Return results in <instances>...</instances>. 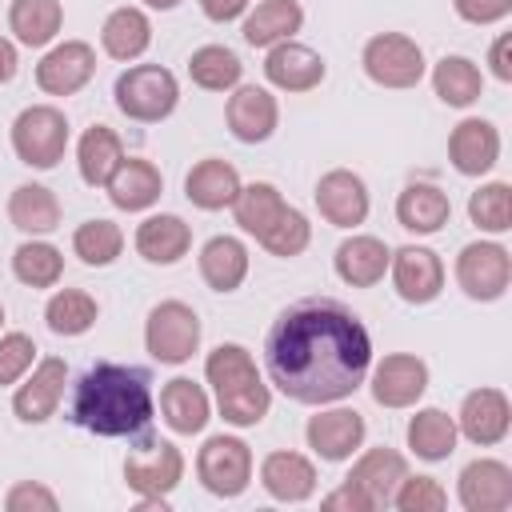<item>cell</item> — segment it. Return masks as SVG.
I'll list each match as a JSON object with an SVG mask.
<instances>
[{"label":"cell","mask_w":512,"mask_h":512,"mask_svg":"<svg viewBox=\"0 0 512 512\" xmlns=\"http://www.w3.org/2000/svg\"><path fill=\"white\" fill-rule=\"evenodd\" d=\"M136 440L140 444L128 448L124 456V484L136 496H172L176 484L184 480V452L164 436L140 432Z\"/></svg>","instance_id":"obj_8"},{"label":"cell","mask_w":512,"mask_h":512,"mask_svg":"<svg viewBox=\"0 0 512 512\" xmlns=\"http://www.w3.org/2000/svg\"><path fill=\"white\" fill-rule=\"evenodd\" d=\"M160 420L176 432V436H196L208 428L212 420V400L204 392V384L188 380V376H172L160 388Z\"/></svg>","instance_id":"obj_28"},{"label":"cell","mask_w":512,"mask_h":512,"mask_svg":"<svg viewBox=\"0 0 512 512\" xmlns=\"http://www.w3.org/2000/svg\"><path fill=\"white\" fill-rule=\"evenodd\" d=\"M100 316V304L84 288H56L44 304V324L56 336H84Z\"/></svg>","instance_id":"obj_38"},{"label":"cell","mask_w":512,"mask_h":512,"mask_svg":"<svg viewBox=\"0 0 512 512\" xmlns=\"http://www.w3.org/2000/svg\"><path fill=\"white\" fill-rule=\"evenodd\" d=\"M188 76L204 92H232L240 84V76H244V64H240V56L232 48L204 44V48H196L188 56Z\"/></svg>","instance_id":"obj_41"},{"label":"cell","mask_w":512,"mask_h":512,"mask_svg":"<svg viewBox=\"0 0 512 512\" xmlns=\"http://www.w3.org/2000/svg\"><path fill=\"white\" fill-rule=\"evenodd\" d=\"M488 68L500 84H512V32H500L488 48Z\"/></svg>","instance_id":"obj_50"},{"label":"cell","mask_w":512,"mask_h":512,"mask_svg":"<svg viewBox=\"0 0 512 512\" xmlns=\"http://www.w3.org/2000/svg\"><path fill=\"white\" fill-rule=\"evenodd\" d=\"M324 76H328L324 56L300 40H280L264 56V80L280 92H312L324 84Z\"/></svg>","instance_id":"obj_20"},{"label":"cell","mask_w":512,"mask_h":512,"mask_svg":"<svg viewBox=\"0 0 512 512\" xmlns=\"http://www.w3.org/2000/svg\"><path fill=\"white\" fill-rule=\"evenodd\" d=\"M144 8H156V12H172V8H180L184 0H140Z\"/></svg>","instance_id":"obj_53"},{"label":"cell","mask_w":512,"mask_h":512,"mask_svg":"<svg viewBox=\"0 0 512 512\" xmlns=\"http://www.w3.org/2000/svg\"><path fill=\"white\" fill-rule=\"evenodd\" d=\"M0 328H4V304H0Z\"/></svg>","instance_id":"obj_54"},{"label":"cell","mask_w":512,"mask_h":512,"mask_svg":"<svg viewBox=\"0 0 512 512\" xmlns=\"http://www.w3.org/2000/svg\"><path fill=\"white\" fill-rule=\"evenodd\" d=\"M64 384H68V364L60 356H44L28 368V376L20 380L16 396H12V412L20 424H44L56 416L60 400H64Z\"/></svg>","instance_id":"obj_18"},{"label":"cell","mask_w":512,"mask_h":512,"mask_svg":"<svg viewBox=\"0 0 512 512\" xmlns=\"http://www.w3.org/2000/svg\"><path fill=\"white\" fill-rule=\"evenodd\" d=\"M268 256H280V260H292V256H300L308 244H312V224H308V216L300 212V208H292V204H284V212L268 224V232L256 240Z\"/></svg>","instance_id":"obj_44"},{"label":"cell","mask_w":512,"mask_h":512,"mask_svg":"<svg viewBox=\"0 0 512 512\" xmlns=\"http://www.w3.org/2000/svg\"><path fill=\"white\" fill-rule=\"evenodd\" d=\"M104 192H108L112 208H120V212H148L164 192V176L152 160L124 156L120 168L112 172V180L104 184Z\"/></svg>","instance_id":"obj_26"},{"label":"cell","mask_w":512,"mask_h":512,"mask_svg":"<svg viewBox=\"0 0 512 512\" xmlns=\"http://www.w3.org/2000/svg\"><path fill=\"white\" fill-rule=\"evenodd\" d=\"M156 416L152 376L132 364L96 360L88 364L68 396V420L100 440H136Z\"/></svg>","instance_id":"obj_2"},{"label":"cell","mask_w":512,"mask_h":512,"mask_svg":"<svg viewBox=\"0 0 512 512\" xmlns=\"http://www.w3.org/2000/svg\"><path fill=\"white\" fill-rule=\"evenodd\" d=\"M96 76V48L88 40H60L36 64V88L44 96H76Z\"/></svg>","instance_id":"obj_15"},{"label":"cell","mask_w":512,"mask_h":512,"mask_svg":"<svg viewBox=\"0 0 512 512\" xmlns=\"http://www.w3.org/2000/svg\"><path fill=\"white\" fill-rule=\"evenodd\" d=\"M456 16L464 24H500L508 12H512V0H452Z\"/></svg>","instance_id":"obj_48"},{"label":"cell","mask_w":512,"mask_h":512,"mask_svg":"<svg viewBox=\"0 0 512 512\" xmlns=\"http://www.w3.org/2000/svg\"><path fill=\"white\" fill-rule=\"evenodd\" d=\"M240 36L252 48H272L280 40H292L304 28V4L300 0H260L252 12L240 16Z\"/></svg>","instance_id":"obj_29"},{"label":"cell","mask_w":512,"mask_h":512,"mask_svg":"<svg viewBox=\"0 0 512 512\" xmlns=\"http://www.w3.org/2000/svg\"><path fill=\"white\" fill-rule=\"evenodd\" d=\"M4 508L8 512H56L60 500L48 484L40 480H16L8 492H4Z\"/></svg>","instance_id":"obj_47"},{"label":"cell","mask_w":512,"mask_h":512,"mask_svg":"<svg viewBox=\"0 0 512 512\" xmlns=\"http://www.w3.org/2000/svg\"><path fill=\"white\" fill-rule=\"evenodd\" d=\"M392 504L400 512H440L448 508V488L436 476H404L392 492Z\"/></svg>","instance_id":"obj_45"},{"label":"cell","mask_w":512,"mask_h":512,"mask_svg":"<svg viewBox=\"0 0 512 512\" xmlns=\"http://www.w3.org/2000/svg\"><path fill=\"white\" fill-rule=\"evenodd\" d=\"M388 256H392V248H388L380 236L352 232L348 240L336 244V252H332V268H336V276H340L348 288H372V284L384 280V272H388Z\"/></svg>","instance_id":"obj_25"},{"label":"cell","mask_w":512,"mask_h":512,"mask_svg":"<svg viewBox=\"0 0 512 512\" xmlns=\"http://www.w3.org/2000/svg\"><path fill=\"white\" fill-rule=\"evenodd\" d=\"M452 276H456V284H460V292L468 300L492 304L512 284V256H508V248L500 240H472V244H464L456 252Z\"/></svg>","instance_id":"obj_9"},{"label":"cell","mask_w":512,"mask_h":512,"mask_svg":"<svg viewBox=\"0 0 512 512\" xmlns=\"http://www.w3.org/2000/svg\"><path fill=\"white\" fill-rule=\"evenodd\" d=\"M364 436H368L364 416H360L356 408H344V404H336V408L320 404V412L308 416V424H304L308 448H312L320 460H328V464L352 460V456L364 448Z\"/></svg>","instance_id":"obj_11"},{"label":"cell","mask_w":512,"mask_h":512,"mask_svg":"<svg viewBox=\"0 0 512 512\" xmlns=\"http://www.w3.org/2000/svg\"><path fill=\"white\" fill-rule=\"evenodd\" d=\"M268 384L292 404H340L372 368V336L364 320L336 296H304L288 304L264 336Z\"/></svg>","instance_id":"obj_1"},{"label":"cell","mask_w":512,"mask_h":512,"mask_svg":"<svg viewBox=\"0 0 512 512\" xmlns=\"http://www.w3.org/2000/svg\"><path fill=\"white\" fill-rule=\"evenodd\" d=\"M448 160L460 176H484L500 160V128L484 116H464L448 132Z\"/></svg>","instance_id":"obj_21"},{"label":"cell","mask_w":512,"mask_h":512,"mask_svg":"<svg viewBox=\"0 0 512 512\" xmlns=\"http://www.w3.org/2000/svg\"><path fill=\"white\" fill-rule=\"evenodd\" d=\"M404 440L420 460L440 464V460H448L456 452V440H460L456 416H448L444 408H416V416L404 428Z\"/></svg>","instance_id":"obj_34"},{"label":"cell","mask_w":512,"mask_h":512,"mask_svg":"<svg viewBox=\"0 0 512 512\" xmlns=\"http://www.w3.org/2000/svg\"><path fill=\"white\" fill-rule=\"evenodd\" d=\"M312 200H316V212H320L332 228H360V224L368 220V208H372L368 184H364V176H356L352 168H328V172L316 180Z\"/></svg>","instance_id":"obj_13"},{"label":"cell","mask_w":512,"mask_h":512,"mask_svg":"<svg viewBox=\"0 0 512 512\" xmlns=\"http://www.w3.org/2000/svg\"><path fill=\"white\" fill-rule=\"evenodd\" d=\"M12 276L24 288H56L64 280V252L48 240H24L12 252Z\"/></svg>","instance_id":"obj_40"},{"label":"cell","mask_w":512,"mask_h":512,"mask_svg":"<svg viewBox=\"0 0 512 512\" xmlns=\"http://www.w3.org/2000/svg\"><path fill=\"white\" fill-rule=\"evenodd\" d=\"M512 428V404L504 396V388H472L464 400H460V412H456V432L476 444V448H496Z\"/></svg>","instance_id":"obj_16"},{"label":"cell","mask_w":512,"mask_h":512,"mask_svg":"<svg viewBox=\"0 0 512 512\" xmlns=\"http://www.w3.org/2000/svg\"><path fill=\"white\" fill-rule=\"evenodd\" d=\"M72 252H76L80 264H88V268H108V264L124 252V228H120L116 220L92 216V220L76 224V232H72Z\"/></svg>","instance_id":"obj_42"},{"label":"cell","mask_w":512,"mask_h":512,"mask_svg":"<svg viewBox=\"0 0 512 512\" xmlns=\"http://www.w3.org/2000/svg\"><path fill=\"white\" fill-rule=\"evenodd\" d=\"M132 244H136L140 260L168 268V264H180L188 256V248H192V224L184 216H176V212H156V216H144L136 224Z\"/></svg>","instance_id":"obj_23"},{"label":"cell","mask_w":512,"mask_h":512,"mask_svg":"<svg viewBox=\"0 0 512 512\" xmlns=\"http://www.w3.org/2000/svg\"><path fill=\"white\" fill-rule=\"evenodd\" d=\"M360 68L372 84L400 92V88H416L424 80L428 60H424V48L408 32H376L364 40Z\"/></svg>","instance_id":"obj_6"},{"label":"cell","mask_w":512,"mask_h":512,"mask_svg":"<svg viewBox=\"0 0 512 512\" xmlns=\"http://www.w3.org/2000/svg\"><path fill=\"white\" fill-rule=\"evenodd\" d=\"M16 72H20V52H16V40L0 36V84H8Z\"/></svg>","instance_id":"obj_52"},{"label":"cell","mask_w":512,"mask_h":512,"mask_svg":"<svg viewBox=\"0 0 512 512\" xmlns=\"http://www.w3.org/2000/svg\"><path fill=\"white\" fill-rule=\"evenodd\" d=\"M248 244L240 240V236H228V232H220V236H212V240H204V248H200V280L212 288V292H236L240 284H244V276H248Z\"/></svg>","instance_id":"obj_31"},{"label":"cell","mask_w":512,"mask_h":512,"mask_svg":"<svg viewBox=\"0 0 512 512\" xmlns=\"http://www.w3.org/2000/svg\"><path fill=\"white\" fill-rule=\"evenodd\" d=\"M408 476V460H404V452H396V448H364L356 460H352V468H348V484H356L368 500H372V508H388L392 504V492H396V484Z\"/></svg>","instance_id":"obj_24"},{"label":"cell","mask_w":512,"mask_h":512,"mask_svg":"<svg viewBox=\"0 0 512 512\" xmlns=\"http://www.w3.org/2000/svg\"><path fill=\"white\" fill-rule=\"evenodd\" d=\"M200 316L184 300H160L144 320V348L156 364H188L200 352Z\"/></svg>","instance_id":"obj_7"},{"label":"cell","mask_w":512,"mask_h":512,"mask_svg":"<svg viewBox=\"0 0 512 512\" xmlns=\"http://www.w3.org/2000/svg\"><path fill=\"white\" fill-rule=\"evenodd\" d=\"M8 220L24 236H48L60 228V200L48 184H36V180L16 184L8 196Z\"/></svg>","instance_id":"obj_33"},{"label":"cell","mask_w":512,"mask_h":512,"mask_svg":"<svg viewBox=\"0 0 512 512\" xmlns=\"http://www.w3.org/2000/svg\"><path fill=\"white\" fill-rule=\"evenodd\" d=\"M124 160V140L108 124H92L76 144V168L88 188H104Z\"/></svg>","instance_id":"obj_37"},{"label":"cell","mask_w":512,"mask_h":512,"mask_svg":"<svg viewBox=\"0 0 512 512\" xmlns=\"http://www.w3.org/2000/svg\"><path fill=\"white\" fill-rule=\"evenodd\" d=\"M456 500L464 512H508L512 508V468L496 456H476L456 476Z\"/></svg>","instance_id":"obj_17"},{"label":"cell","mask_w":512,"mask_h":512,"mask_svg":"<svg viewBox=\"0 0 512 512\" xmlns=\"http://www.w3.org/2000/svg\"><path fill=\"white\" fill-rule=\"evenodd\" d=\"M200 12L212 20V24H232L248 12V0H200Z\"/></svg>","instance_id":"obj_51"},{"label":"cell","mask_w":512,"mask_h":512,"mask_svg":"<svg viewBox=\"0 0 512 512\" xmlns=\"http://www.w3.org/2000/svg\"><path fill=\"white\" fill-rule=\"evenodd\" d=\"M432 92L448 108H472L484 96V72L468 56H456V52L452 56H440L432 64Z\"/></svg>","instance_id":"obj_36"},{"label":"cell","mask_w":512,"mask_h":512,"mask_svg":"<svg viewBox=\"0 0 512 512\" xmlns=\"http://www.w3.org/2000/svg\"><path fill=\"white\" fill-rule=\"evenodd\" d=\"M316 464L304 456V452H292V448H276L260 460V484L272 500L280 504H304L312 500L316 492Z\"/></svg>","instance_id":"obj_22"},{"label":"cell","mask_w":512,"mask_h":512,"mask_svg":"<svg viewBox=\"0 0 512 512\" xmlns=\"http://www.w3.org/2000/svg\"><path fill=\"white\" fill-rule=\"evenodd\" d=\"M368 392L380 408H416L428 392V364L416 352H388L376 368H368Z\"/></svg>","instance_id":"obj_12"},{"label":"cell","mask_w":512,"mask_h":512,"mask_svg":"<svg viewBox=\"0 0 512 512\" xmlns=\"http://www.w3.org/2000/svg\"><path fill=\"white\" fill-rule=\"evenodd\" d=\"M236 192H240V172H236V164H228V160H220V156L196 160V164L188 168V176H184V196H188V204L200 208V212L232 208Z\"/></svg>","instance_id":"obj_27"},{"label":"cell","mask_w":512,"mask_h":512,"mask_svg":"<svg viewBox=\"0 0 512 512\" xmlns=\"http://www.w3.org/2000/svg\"><path fill=\"white\" fill-rule=\"evenodd\" d=\"M8 140H12V152L20 164L48 172L68 152V116L56 104H28L12 120Z\"/></svg>","instance_id":"obj_5"},{"label":"cell","mask_w":512,"mask_h":512,"mask_svg":"<svg viewBox=\"0 0 512 512\" xmlns=\"http://www.w3.org/2000/svg\"><path fill=\"white\" fill-rule=\"evenodd\" d=\"M468 220L488 236H504L512 228V188H508V180L480 184L468 196Z\"/></svg>","instance_id":"obj_43"},{"label":"cell","mask_w":512,"mask_h":512,"mask_svg":"<svg viewBox=\"0 0 512 512\" xmlns=\"http://www.w3.org/2000/svg\"><path fill=\"white\" fill-rule=\"evenodd\" d=\"M196 480L220 500H236L252 484V448L240 436L216 432L196 452Z\"/></svg>","instance_id":"obj_10"},{"label":"cell","mask_w":512,"mask_h":512,"mask_svg":"<svg viewBox=\"0 0 512 512\" xmlns=\"http://www.w3.org/2000/svg\"><path fill=\"white\" fill-rule=\"evenodd\" d=\"M152 44V20L144 8L136 4H124V8H112L104 16V28H100V48L104 56L120 60V64H132L148 52Z\"/></svg>","instance_id":"obj_30"},{"label":"cell","mask_w":512,"mask_h":512,"mask_svg":"<svg viewBox=\"0 0 512 512\" xmlns=\"http://www.w3.org/2000/svg\"><path fill=\"white\" fill-rule=\"evenodd\" d=\"M320 504L324 508H344V512H372V500L356 484H348V480H340V488H332L328 496H320Z\"/></svg>","instance_id":"obj_49"},{"label":"cell","mask_w":512,"mask_h":512,"mask_svg":"<svg viewBox=\"0 0 512 512\" xmlns=\"http://www.w3.org/2000/svg\"><path fill=\"white\" fill-rule=\"evenodd\" d=\"M204 380L216 392V408L232 428H256L272 408V388L256 372V360L244 344H216L204 356Z\"/></svg>","instance_id":"obj_3"},{"label":"cell","mask_w":512,"mask_h":512,"mask_svg":"<svg viewBox=\"0 0 512 512\" xmlns=\"http://www.w3.org/2000/svg\"><path fill=\"white\" fill-rule=\"evenodd\" d=\"M284 196H280V188L276 184H268V180H252V184H240V192H236V200H232V216H236V224H240V232H248V236H264L268 232V224L284 212Z\"/></svg>","instance_id":"obj_39"},{"label":"cell","mask_w":512,"mask_h":512,"mask_svg":"<svg viewBox=\"0 0 512 512\" xmlns=\"http://www.w3.org/2000/svg\"><path fill=\"white\" fill-rule=\"evenodd\" d=\"M396 220H400V228H408L416 236H432L452 220V200L440 184L416 180L396 196Z\"/></svg>","instance_id":"obj_32"},{"label":"cell","mask_w":512,"mask_h":512,"mask_svg":"<svg viewBox=\"0 0 512 512\" xmlns=\"http://www.w3.org/2000/svg\"><path fill=\"white\" fill-rule=\"evenodd\" d=\"M36 340L28 332H0V388L20 384L36 364Z\"/></svg>","instance_id":"obj_46"},{"label":"cell","mask_w":512,"mask_h":512,"mask_svg":"<svg viewBox=\"0 0 512 512\" xmlns=\"http://www.w3.org/2000/svg\"><path fill=\"white\" fill-rule=\"evenodd\" d=\"M224 124L240 144H264L280 124V104L260 84H236L224 104Z\"/></svg>","instance_id":"obj_19"},{"label":"cell","mask_w":512,"mask_h":512,"mask_svg":"<svg viewBox=\"0 0 512 512\" xmlns=\"http://www.w3.org/2000/svg\"><path fill=\"white\" fill-rule=\"evenodd\" d=\"M116 108L136 124H160L180 104V80L164 64H132L112 84Z\"/></svg>","instance_id":"obj_4"},{"label":"cell","mask_w":512,"mask_h":512,"mask_svg":"<svg viewBox=\"0 0 512 512\" xmlns=\"http://www.w3.org/2000/svg\"><path fill=\"white\" fill-rule=\"evenodd\" d=\"M392 288L404 304H432L444 292V260L424 244H404L388 256Z\"/></svg>","instance_id":"obj_14"},{"label":"cell","mask_w":512,"mask_h":512,"mask_svg":"<svg viewBox=\"0 0 512 512\" xmlns=\"http://www.w3.org/2000/svg\"><path fill=\"white\" fill-rule=\"evenodd\" d=\"M64 28V4L60 0H12L8 8V32L24 48H48Z\"/></svg>","instance_id":"obj_35"}]
</instances>
